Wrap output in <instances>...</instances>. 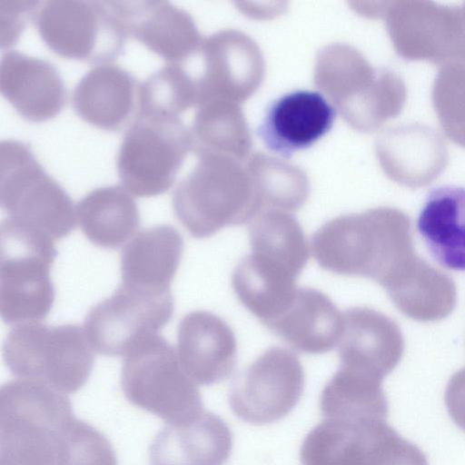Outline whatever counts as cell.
I'll return each mask as SVG.
<instances>
[{
  "label": "cell",
  "instance_id": "cell-27",
  "mask_svg": "<svg viewBox=\"0 0 465 465\" xmlns=\"http://www.w3.org/2000/svg\"><path fill=\"white\" fill-rule=\"evenodd\" d=\"M76 220L85 237L94 245L116 249L131 238L139 226L135 201L124 187H99L87 193L75 207Z\"/></svg>",
  "mask_w": 465,
  "mask_h": 465
},
{
  "label": "cell",
  "instance_id": "cell-24",
  "mask_svg": "<svg viewBox=\"0 0 465 465\" xmlns=\"http://www.w3.org/2000/svg\"><path fill=\"white\" fill-rule=\"evenodd\" d=\"M232 444V433L224 420L204 411L191 422L160 430L149 447V460L151 465H223Z\"/></svg>",
  "mask_w": 465,
  "mask_h": 465
},
{
  "label": "cell",
  "instance_id": "cell-3",
  "mask_svg": "<svg viewBox=\"0 0 465 465\" xmlns=\"http://www.w3.org/2000/svg\"><path fill=\"white\" fill-rule=\"evenodd\" d=\"M314 84L354 130L369 133L402 110L406 85L387 68H374L355 47L331 44L317 54Z\"/></svg>",
  "mask_w": 465,
  "mask_h": 465
},
{
  "label": "cell",
  "instance_id": "cell-14",
  "mask_svg": "<svg viewBox=\"0 0 465 465\" xmlns=\"http://www.w3.org/2000/svg\"><path fill=\"white\" fill-rule=\"evenodd\" d=\"M198 56L200 70L194 74L198 106L211 100L240 104L262 82V53L257 43L241 31L221 30L203 38Z\"/></svg>",
  "mask_w": 465,
  "mask_h": 465
},
{
  "label": "cell",
  "instance_id": "cell-34",
  "mask_svg": "<svg viewBox=\"0 0 465 465\" xmlns=\"http://www.w3.org/2000/svg\"><path fill=\"white\" fill-rule=\"evenodd\" d=\"M69 465H117V458L111 442L100 430L75 418Z\"/></svg>",
  "mask_w": 465,
  "mask_h": 465
},
{
  "label": "cell",
  "instance_id": "cell-31",
  "mask_svg": "<svg viewBox=\"0 0 465 465\" xmlns=\"http://www.w3.org/2000/svg\"><path fill=\"white\" fill-rule=\"evenodd\" d=\"M246 165L262 212L270 209L297 212L306 203L310 182L299 166L262 153L250 156Z\"/></svg>",
  "mask_w": 465,
  "mask_h": 465
},
{
  "label": "cell",
  "instance_id": "cell-5",
  "mask_svg": "<svg viewBox=\"0 0 465 465\" xmlns=\"http://www.w3.org/2000/svg\"><path fill=\"white\" fill-rule=\"evenodd\" d=\"M93 350L77 324L48 326L29 322L10 330L3 358L18 379L40 381L70 394L88 381L94 367Z\"/></svg>",
  "mask_w": 465,
  "mask_h": 465
},
{
  "label": "cell",
  "instance_id": "cell-23",
  "mask_svg": "<svg viewBox=\"0 0 465 465\" xmlns=\"http://www.w3.org/2000/svg\"><path fill=\"white\" fill-rule=\"evenodd\" d=\"M139 87L135 77L120 65L97 64L75 85L72 105L89 124L104 131H119L135 109Z\"/></svg>",
  "mask_w": 465,
  "mask_h": 465
},
{
  "label": "cell",
  "instance_id": "cell-6",
  "mask_svg": "<svg viewBox=\"0 0 465 465\" xmlns=\"http://www.w3.org/2000/svg\"><path fill=\"white\" fill-rule=\"evenodd\" d=\"M121 382L130 403L167 425L191 422L205 411L197 384L158 333L144 337L126 353Z\"/></svg>",
  "mask_w": 465,
  "mask_h": 465
},
{
  "label": "cell",
  "instance_id": "cell-13",
  "mask_svg": "<svg viewBox=\"0 0 465 465\" xmlns=\"http://www.w3.org/2000/svg\"><path fill=\"white\" fill-rule=\"evenodd\" d=\"M173 301L170 291H148L122 283L91 309L84 330L99 353L125 356L142 339L168 323L173 312Z\"/></svg>",
  "mask_w": 465,
  "mask_h": 465
},
{
  "label": "cell",
  "instance_id": "cell-30",
  "mask_svg": "<svg viewBox=\"0 0 465 465\" xmlns=\"http://www.w3.org/2000/svg\"><path fill=\"white\" fill-rule=\"evenodd\" d=\"M382 422L355 423L324 419L302 443V465H369L371 443L377 427Z\"/></svg>",
  "mask_w": 465,
  "mask_h": 465
},
{
  "label": "cell",
  "instance_id": "cell-7",
  "mask_svg": "<svg viewBox=\"0 0 465 465\" xmlns=\"http://www.w3.org/2000/svg\"><path fill=\"white\" fill-rule=\"evenodd\" d=\"M0 312L6 323L43 320L54 300V240L9 218L0 225Z\"/></svg>",
  "mask_w": 465,
  "mask_h": 465
},
{
  "label": "cell",
  "instance_id": "cell-16",
  "mask_svg": "<svg viewBox=\"0 0 465 465\" xmlns=\"http://www.w3.org/2000/svg\"><path fill=\"white\" fill-rule=\"evenodd\" d=\"M335 115L336 109L322 94L293 91L268 106L258 134L271 152L288 158L324 136Z\"/></svg>",
  "mask_w": 465,
  "mask_h": 465
},
{
  "label": "cell",
  "instance_id": "cell-4",
  "mask_svg": "<svg viewBox=\"0 0 465 465\" xmlns=\"http://www.w3.org/2000/svg\"><path fill=\"white\" fill-rule=\"evenodd\" d=\"M242 163L223 155L199 157L178 184L173 211L193 237H210L226 226L248 223L262 213L252 177Z\"/></svg>",
  "mask_w": 465,
  "mask_h": 465
},
{
  "label": "cell",
  "instance_id": "cell-28",
  "mask_svg": "<svg viewBox=\"0 0 465 465\" xmlns=\"http://www.w3.org/2000/svg\"><path fill=\"white\" fill-rule=\"evenodd\" d=\"M388 401L382 380L370 373L340 365L320 396L324 419L355 423L384 421Z\"/></svg>",
  "mask_w": 465,
  "mask_h": 465
},
{
  "label": "cell",
  "instance_id": "cell-12",
  "mask_svg": "<svg viewBox=\"0 0 465 465\" xmlns=\"http://www.w3.org/2000/svg\"><path fill=\"white\" fill-rule=\"evenodd\" d=\"M305 373L298 356L272 346L233 379L229 404L240 420L265 425L286 417L298 404Z\"/></svg>",
  "mask_w": 465,
  "mask_h": 465
},
{
  "label": "cell",
  "instance_id": "cell-33",
  "mask_svg": "<svg viewBox=\"0 0 465 465\" xmlns=\"http://www.w3.org/2000/svg\"><path fill=\"white\" fill-rule=\"evenodd\" d=\"M431 100L445 134L465 147V64L441 66L432 84Z\"/></svg>",
  "mask_w": 465,
  "mask_h": 465
},
{
  "label": "cell",
  "instance_id": "cell-26",
  "mask_svg": "<svg viewBox=\"0 0 465 465\" xmlns=\"http://www.w3.org/2000/svg\"><path fill=\"white\" fill-rule=\"evenodd\" d=\"M183 250L181 234L170 225L141 231L122 252V283L148 291H170Z\"/></svg>",
  "mask_w": 465,
  "mask_h": 465
},
{
  "label": "cell",
  "instance_id": "cell-8",
  "mask_svg": "<svg viewBox=\"0 0 465 465\" xmlns=\"http://www.w3.org/2000/svg\"><path fill=\"white\" fill-rule=\"evenodd\" d=\"M0 204L7 218L39 231L54 241L74 228L73 202L19 141L0 143Z\"/></svg>",
  "mask_w": 465,
  "mask_h": 465
},
{
  "label": "cell",
  "instance_id": "cell-25",
  "mask_svg": "<svg viewBox=\"0 0 465 465\" xmlns=\"http://www.w3.org/2000/svg\"><path fill=\"white\" fill-rule=\"evenodd\" d=\"M417 230L441 266L465 272V187L432 190L419 213Z\"/></svg>",
  "mask_w": 465,
  "mask_h": 465
},
{
  "label": "cell",
  "instance_id": "cell-32",
  "mask_svg": "<svg viewBox=\"0 0 465 465\" xmlns=\"http://www.w3.org/2000/svg\"><path fill=\"white\" fill-rule=\"evenodd\" d=\"M198 104L194 75L184 64H166L140 85L136 112L180 116Z\"/></svg>",
  "mask_w": 465,
  "mask_h": 465
},
{
  "label": "cell",
  "instance_id": "cell-1",
  "mask_svg": "<svg viewBox=\"0 0 465 465\" xmlns=\"http://www.w3.org/2000/svg\"><path fill=\"white\" fill-rule=\"evenodd\" d=\"M312 252L322 269L371 279L388 294L409 283L423 262L414 250L409 217L389 206L326 222L312 234Z\"/></svg>",
  "mask_w": 465,
  "mask_h": 465
},
{
  "label": "cell",
  "instance_id": "cell-11",
  "mask_svg": "<svg viewBox=\"0 0 465 465\" xmlns=\"http://www.w3.org/2000/svg\"><path fill=\"white\" fill-rule=\"evenodd\" d=\"M395 51L409 60L465 64V2L389 1L383 16Z\"/></svg>",
  "mask_w": 465,
  "mask_h": 465
},
{
  "label": "cell",
  "instance_id": "cell-10",
  "mask_svg": "<svg viewBox=\"0 0 465 465\" xmlns=\"http://www.w3.org/2000/svg\"><path fill=\"white\" fill-rule=\"evenodd\" d=\"M32 22L54 54L95 65L116 59L128 37L113 1L40 2Z\"/></svg>",
  "mask_w": 465,
  "mask_h": 465
},
{
  "label": "cell",
  "instance_id": "cell-2",
  "mask_svg": "<svg viewBox=\"0 0 465 465\" xmlns=\"http://www.w3.org/2000/svg\"><path fill=\"white\" fill-rule=\"evenodd\" d=\"M74 417L66 395L16 379L0 389V465H69Z\"/></svg>",
  "mask_w": 465,
  "mask_h": 465
},
{
  "label": "cell",
  "instance_id": "cell-20",
  "mask_svg": "<svg viewBox=\"0 0 465 465\" xmlns=\"http://www.w3.org/2000/svg\"><path fill=\"white\" fill-rule=\"evenodd\" d=\"M177 355L196 384L218 383L227 379L235 366L234 331L224 320L210 312H191L178 326Z\"/></svg>",
  "mask_w": 465,
  "mask_h": 465
},
{
  "label": "cell",
  "instance_id": "cell-17",
  "mask_svg": "<svg viewBox=\"0 0 465 465\" xmlns=\"http://www.w3.org/2000/svg\"><path fill=\"white\" fill-rule=\"evenodd\" d=\"M375 151L386 175L411 189L432 183L449 160L440 134L431 127L417 123L383 131L376 140Z\"/></svg>",
  "mask_w": 465,
  "mask_h": 465
},
{
  "label": "cell",
  "instance_id": "cell-21",
  "mask_svg": "<svg viewBox=\"0 0 465 465\" xmlns=\"http://www.w3.org/2000/svg\"><path fill=\"white\" fill-rule=\"evenodd\" d=\"M0 91L21 117L33 123L54 118L66 103L64 84L56 68L14 50L2 56Z\"/></svg>",
  "mask_w": 465,
  "mask_h": 465
},
{
  "label": "cell",
  "instance_id": "cell-9",
  "mask_svg": "<svg viewBox=\"0 0 465 465\" xmlns=\"http://www.w3.org/2000/svg\"><path fill=\"white\" fill-rule=\"evenodd\" d=\"M117 155V173L131 194L151 197L173 184L192 150L190 130L180 116L136 112Z\"/></svg>",
  "mask_w": 465,
  "mask_h": 465
},
{
  "label": "cell",
  "instance_id": "cell-36",
  "mask_svg": "<svg viewBox=\"0 0 465 465\" xmlns=\"http://www.w3.org/2000/svg\"><path fill=\"white\" fill-rule=\"evenodd\" d=\"M444 400L450 417L465 431V367L450 377Z\"/></svg>",
  "mask_w": 465,
  "mask_h": 465
},
{
  "label": "cell",
  "instance_id": "cell-35",
  "mask_svg": "<svg viewBox=\"0 0 465 465\" xmlns=\"http://www.w3.org/2000/svg\"><path fill=\"white\" fill-rule=\"evenodd\" d=\"M39 1H0L1 47L14 45L28 20H33Z\"/></svg>",
  "mask_w": 465,
  "mask_h": 465
},
{
  "label": "cell",
  "instance_id": "cell-15",
  "mask_svg": "<svg viewBox=\"0 0 465 465\" xmlns=\"http://www.w3.org/2000/svg\"><path fill=\"white\" fill-rule=\"evenodd\" d=\"M128 36L163 57L184 64L199 51L203 38L192 16L163 0L113 1Z\"/></svg>",
  "mask_w": 465,
  "mask_h": 465
},
{
  "label": "cell",
  "instance_id": "cell-18",
  "mask_svg": "<svg viewBox=\"0 0 465 465\" xmlns=\"http://www.w3.org/2000/svg\"><path fill=\"white\" fill-rule=\"evenodd\" d=\"M251 253L244 258L257 275L274 282H296L309 260V246L298 220L290 213L266 210L252 222Z\"/></svg>",
  "mask_w": 465,
  "mask_h": 465
},
{
  "label": "cell",
  "instance_id": "cell-29",
  "mask_svg": "<svg viewBox=\"0 0 465 465\" xmlns=\"http://www.w3.org/2000/svg\"><path fill=\"white\" fill-rule=\"evenodd\" d=\"M192 151L198 157L223 155L249 159L252 136L239 104L211 100L198 106L191 130Z\"/></svg>",
  "mask_w": 465,
  "mask_h": 465
},
{
  "label": "cell",
  "instance_id": "cell-19",
  "mask_svg": "<svg viewBox=\"0 0 465 465\" xmlns=\"http://www.w3.org/2000/svg\"><path fill=\"white\" fill-rule=\"evenodd\" d=\"M343 330L339 341L341 365L383 380L401 360L404 339L389 316L368 307L342 312Z\"/></svg>",
  "mask_w": 465,
  "mask_h": 465
},
{
  "label": "cell",
  "instance_id": "cell-22",
  "mask_svg": "<svg viewBox=\"0 0 465 465\" xmlns=\"http://www.w3.org/2000/svg\"><path fill=\"white\" fill-rule=\"evenodd\" d=\"M264 326L300 352L322 354L339 343L343 317L324 292L302 287L296 289L284 310Z\"/></svg>",
  "mask_w": 465,
  "mask_h": 465
}]
</instances>
